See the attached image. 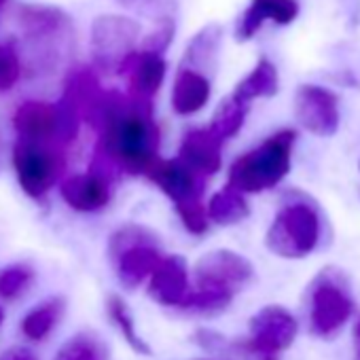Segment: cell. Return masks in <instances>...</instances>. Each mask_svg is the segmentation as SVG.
I'll list each match as a JSON object with an SVG mask.
<instances>
[{"label":"cell","instance_id":"cell-12","mask_svg":"<svg viewBox=\"0 0 360 360\" xmlns=\"http://www.w3.org/2000/svg\"><path fill=\"white\" fill-rule=\"evenodd\" d=\"M295 119L305 131L318 138L335 136L341 123L337 94L314 83L299 85L295 94Z\"/></svg>","mask_w":360,"mask_h":360},{"label":"cell","instance_id":"cell-6","mask_svg":"<svg viewBox=\"0 0 360 360\" xmlns=\"http://www.w3.org/2000/svg\"><path fill=\"white\" fill-rule=\"evenodd\" d=\"M142 43V28L125 15H98L89 30V51L94 68L106 75H121L129 58Z\"/></svg>","mask_w":360,"mask_h":360},{"label":"cell","instance_id":"cell-17","mask_svg":"<svg viewBox=\"0 0 360 360\" xmlns=\"http://www.w3.org/2000/svg\"><path fill=\"white\" fill-rule=\"evenodd\" d=\"M178 157L187 161L193 169L204 176L221 172L223 165V140L210 127L189 129L180 142Z\"/></svg>","mask_w":360,"mask_h":360},{"label":"cell","instance_id":"cell-27","mask_svg":"<svg viewBox=\"0 0 360 360\" xmlns=\"http://www.w3.org/2000/svg\"><path fill=\"white\" fill-rule=\"evenodd\" d=\"M117 3L136 18L148 20L153 24L176 22L178 15V0H117Z\"/></svg>","mask_w":360,"mask_h":360},{"label":"cell","instance_id":"cell-5","mask_svg":"<svg viewBox=\"0 0 360 360\" xmlns=\"http://www.w3.org/2000/svg\"><path fill=\"white\" fill-rule=\"evenodd\" d=\"M108 257L119 282L134 290L153 276L161 263L159 238L142 225H123L108 240Z\"/></svg>","mask_w":360,"mask_h":360},{"label":"cell","instance_id":"cell-10","mask_svg":"<svg viewBox=\"0 0 360 360\" xmlns=\"http://www.w3.org/2000/svg\"><path fill=\"white\" fill-rule=\"evenodd\" d=\"M193 276L195 288L217 290L233 297L252 280L255 267L244 255L229 248H217L198 259Z\"/></svg>","mask_w":360,"mask_h":360},{"label":"cell","instance_id":"cell-20","mask_svg":"<svg viewBox=\"0 0 360 360\" xmlns=\"http://www.w3.org/2000/svg\"><path fill=\"white\" fill-rule=\"evenodd\" d=\"M221 47H223V28H221V24H217V22L206 24L189 41L180 66L193 68V70H198V72H202V75L212 79L217 68H219Z\"/></svg>","mask_w":360,"mask_h":360},{"label":"cell","instance_id":"cell-26","mask_svg":"<svg viewBox=\"0 0 360 360\" xmlns=\"http://www.w3.org/2000/svg\"><path fill=\"white\" fill-rule=\"evenodd\" d=\"M34 269L28 263H13L0 269V299L18 301L34 284Z\"/></svg>","mask_w":360,"mask_h":360},{"label":"cell","instance_id":"cell-9","mask_svg":"<svg viewBox=\"0 0 360 360\" xmlns=\"http://www.w3.org/2000/svg\"><path fill=\"white\" fill-rule=\"evenodd\" d=\"M354 301L333 269L320 274L309 292V328L316 337H333L352 316Z\"/></svg>","mask_w":360,"mask_h":360},{"label":"cell","instance_id":"cell-4","mask_svg":"<svg viewBox=\"0 0 360 360\" xmlns=\"http://www.w3.org/2000/svg\"><path fill=\"white\" fill-rule=\"evenodd\" d=\"M18 22L24 39L32 45L39 68H56L72 51V18L51 5H22Z\"/></svg>","mask_w":360,"mask_h":360},{"label":"cell","instance_id":"cell-19","mask_svg":"<svg viewBox=\"0 0 360 360\" xmlns=\"http://www.w3.org/2000/svg\"><path fill=\"white\" fill-rule=\"evenodd\" d=\"M212 94V79L193 70L180 66L174 83H172V108L180 117H189L200 112Z\"/></svg>","mask_w":360,"mask_h":360},{"label":"cell","instance_id":"cell-29","mask_svg":"<svg viewBox=\"0 0 360 360\" xmlns=\"http://www.w3.org/2000/svg\"><path fill=\"white\" fill-rule=\"evenodd\" d=\"M24 66L15 47L0 43V94L11 91L22 79Z\"/></svg>","mask_w":360,"mask_h":360},{"label":"cell","instance_id":"cell-11","mask_svg":"<svg viewBox=\"0 0 360 360\" xmlns=\"http://www.w3.org/2000/svg\"><path fill=\"white\" fill-rule=\"evenodd\" d=\"M146 178L161 189V193L174 204L176 212L204 204V200H202L204 174L193 169L180 157H176V159L159 157L146 172Z\"/></svg>","mask_w":360,"mask_h":360},{"label":"cell","instance_id":"cell-25","mask_svg":"<svg viewBox=\"0 0 360 360\" xmlns=\"http://www.w3.org/2000/svg\"><path fill=\"white\" fill-rule=\"evenodd\" d=\"M106 311H108V318L110 322L119 328V333L123 335V339L127 341V345L138 352V354H144V356H150V345L140 337L138 328H136V320H134V314L129 309V305L119 297V295H110L106 299Z\"/></svg>","mask_w":360,"mask_h":360},{"label":"cell","instance_id":"cell-22","mask_svg":"<svg viewBox=\"0 0 360 360\" xmlns=\"http://www.w3.org/2000/svg\"><path fill=\"white\" fill-rule=\"evenodd\" d=\"M64 311H66V299L64 297H49L47 301L34 305L22 318L20 328H22L26 339H30L34 343H41L60 324V320L64 318Z\"/></svg>","mask_w":360,"mask_h":360},{"label":"cell","instance_id":"cell-34","mask_svg":"<svg viewBox=\"0 0 360 360\" xmlns=\"http://www.w3.org/2000/svg\"><path fill=\"white\" fill-rule=\"evenodd\" d=\"M198 360H229L227 356H221V358H198Z\"/></svg>","mask_w":360,"mask_h":360},{"label":"cell","instance_id":"cell-15","mask_svg":"<svg viewBox=\"0 0 360 360\" xmlns=\"http://www.w3.org/2000/svg\"><path fill=\"white\" fill-rule=\"evenodd\" d=\"M60 195L66 202L68 208L75 212L91 214L100 212L110 204L112 191H110V180L96 169L66 176L60 183Z\"/></svg>","mask_w":360,"mask_h":360},{"label":"cell","instance_id":"cell-18","mask_svg":"<svg viewBox=\"0 0 360 360\" xmlns=\"http://www.w3.org/2000/svg\"><path fill=\"white\" fill-rule=\"evenodd\" d=\"M299 15V3L297 0H250L248 9L242 13L236 39L238 41H250L265 22H274L278 26H288Z\"/></svg>","mask_w":360,"mask_h":360},{"label":"cell","instance_id":"cell-21","mask_svg":"<svg viewBox=\"0 0 360 360\" xmlns=\"http://www.w3.org/2000/svg\"><path fill=\"white\" fill-rule=\"evenodd\" d=\"M280 91V75L274 62L261 58L257 66L236 85L231 91L240 102L252 104L259 98H274Z\"/></svg>","mask_w":360,"mask_h":360},{"label":"cell","instance_id":"cell-33","mask_svg":"<svg viewBox=\"0 0 360 360\" xmlns=\"http://www.w3.org/2000/svg\"><path fill=\"white\" fill-rule=\"evenodd\" d=\"M7 5H9V0H0V18H3V11L7 9Z\"/></svg>","mask_w":360,"mask_h":360},{"label":"cell","instance_id":"cell-28","mask_svg":"<svg viewBox=\"0 0 360 360\" xmlns=\"http://www.w3.org/2000/svg\"><path fill=\"white\" fill-rule=\"evenodd\" d=\"M53 360H102V349L94 337L81 333L62 343Z\"/></svg>","mask_w":360,"mask_h":360},{"label":"cell","instance_id":"cell-14","mask_svg":"<svg viewBox=\"0 0 360 360\" xmlns=\"http://www.w3.org/2000/svg\"><path fill=\"white\" fill-rule=\"evenodd\" d=\"M165 72H167V64L163 60V53L138 49L121 72L127 77L129 100L138 108L153 112V98L161 89Z\"/></svg>","mask_w":360,"mask_h":360},{"label":"cell","instance_id":"cell-2","mask_svg":"<svg viewBox=\"0 0 360 360\" xmlns=\"http://www.w3.org/2000/svg\"><path fill=\"white\" fill-rule=\"evenodd\" d=\"M297 140L295 129H280L265 138L259 146L240 155L227 174V185L246 195L263 193L278 187L292 163V146Z\"/></svg>","mask_w":360,"mask_h":360},{"label":"cell","instance_id":"cell-35","mask_svg":"<svg viewBox=\"0 0 360 360\" xmlns=\"http://www.w3.org/2000/svg\"><path fill=\"white\" fill-rule=\"evenodd\" d=\"M3 320H5V309L0 307V324H3Z\"/></svg>","mask_w":360,"mask_h":360},{"label":"cell","instance_id":"cell-7","mask_svg":"<svg viewBox=\"0 0 360 360\" xmlns=\"http://www.w3.org/2000/svg\"><path fill=\"white\" fill-rule=\"evenodd\" d=\"M81 115L66 102H45V100H28L18 106L13 112V127L20 138L51 142V144H70L81 125Z\"/></svg>","mask_w":360,"mask_h":360},{"label":"cell","instance_id":"cell-32","mask_svg":"<svg viewBox=\"0 0 360 360\" xmlns=\"http://www.w3.org/2000/svg\"><path fill=\"white\" fill-rule=\"evenodd\" d=\"M354 339H356V349H358V360H360V318L354 326Z\"/></svg>","mask_w":360,"mask_h":360},{"label":"cell","instance_id":"cell-8","mask_svg":"<svg viewBox=\"0 0 360 360\" xmlns=\"http://www.w3.org/2000/svg\"><path fill=\"white\" fill-rule=\"evenodd\" d=\"M13 169L22 191L32 198H45L64 174L66 159L60 144L20 138L13 146Z\"/></svg>","mask_w":360,"mask_h":360},{"label":"cell","instance_id":"cell-3","mask_svg":"<svg viewBox=\"0 0 360 360\" xmlns=\"http://www.w3.org/2000/svg\"><path fill=\"white\" fill-rule=\"evenodd\" d=\"M286 198L265 233V246L282 259H305L320 242V210L299 191H288Z\"/></svg>","mask_w":360,"mask_h":360},{"label":"cell","instance_id":"cell-1","mask_svg":"<svg viewBox=\"0 0 360 360\" xmlns=\"http://www.w3.org/2000/svg\"><path fill=\"white\" fill-rule=\"evenodd\" d=\"M96 127L100 129L98 155L119 172L146 176L159 159V129L153 112L138 108L129 96L106 91Z\"/></svg>","mask_w":360,"mask_h":360},{"label":"cell","instance_id":"cell-30","mask_svg":"<svg viewBox=\"0 0 360 360\" xmlns=\"http://www.w3.org/2000/svg\"><path fill=\"white\" fill-rule=\"evenodd\" d=\"M174 32H176V22L157 24V30L142 39L140 49L155 51V53H165V49H167V47L172 45V41H174Z\"/></svg>","mask_w":360,"mask_h":360},{"label":"cell","instance_id":"cell-16","mask_svg":"<svg viewBox=\"0 0 360 360\" xmlns=\"http://www.w3.org/2000/svg\"><path fill=\"white\" fill-rule=\"evenodd\" d=\"M189 265L187 259L180 255L163 257L153 276L148 278V297L167 307H180L189 295Z\"/></svg>","mask_w":360,"mask_h":360},{"label":"cell","instance_id":"cell-36","mask_svg":"<svg viewBox=\"0 0 360 360\" xmlns=\"http://www.w3.org/2000/svg\"><path fill=\"white\" fill-rule=\"evenodd\" d=\"M358 169H360V163H358Z\"/></svg>","mask_w":360,"mask_h":360},{"label":"cell","instance_id":"cell-31","mask_svg":"<svg viewBox=\"0 0 360 360\" xmlns=\"http://www.w3.org/2000/svg\"><path fill=\"white\" fill-rule=\"evenodd\" d=\"M0 360H39V356L24 345H13L0 354Z\"/></svg>","mask_w":360,"mask_h":360},{"label":"cell","instance_id":"cell-24","mask_svg":"<svg viewBox=\"0 0 360 360\" xmlns=\"http://www.w3.org/2000/svg\"><path fill=\"white\" fill-rule=\"evenodd\" d=\"M248 110H250V104H244L233 94H229L217 106L208 127L225 142V140L233 138L236 134H240V129L244 127V121L248 117Z\"/></svg>","mask_w":360,"mask_h":360},{"label":"cell","instance_id":"cell-23","mask_svg":"<svg viewBox=\"0 0 360 360\" xmlns=\"http://www.w3.org/2000/svg\"><path fill=\"white\" fill-rule=\"evenodd\" d=\"M206 208H208L210 223L221 225V227L238 225V223L246 221L248 214H250V206L246 202V193L238 191L231 185H225L221 191L212 193L208 204H206Z\"/></svg>","mask_w":360,"mask_h":360},{"label":"cell","instance_id":"cell-13","mask_svg":"<svg viewBox=\"0 0 360 360\" xmlns=\"http://www.w3.org/2000/svg\"><path fill=\"white\" fill-rule=\"evenodd\" d=\"M248 333L250 337L246 341L255 349L278 356L280 352L292 345L299 333V324H297V318L286 307L265 305L250 318Z\"/></svg>","mask_w":360,"mask_h":360}]
</instances>
